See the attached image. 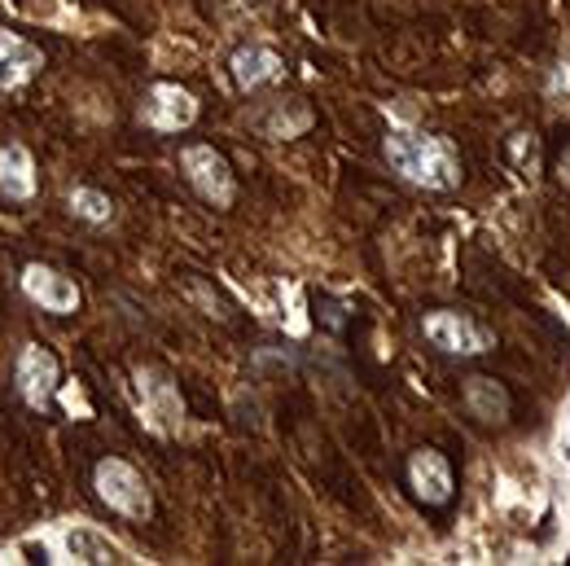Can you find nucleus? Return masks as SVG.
Returning a JSON list of instances; mask_svg holds the SVG:
<instances>
[{"label": "nucleus", "mask_w": 570, "mask_h": 566, "mask_svg": "<svg viewBox=\"0 0 570 566\" xmlns=\"http://www.w3.org/2000/svg\"><path fill=\"white\" fill-rule=\"evenodd\" d=\"M382 154L409 185H422V189H456L461 185V154L448 137L395 128V133H386Z\"/></svg>", "instance_id": "nucleus-1"}, {"label": "nucleus", "mask_w": 570, "mask_h": 566, "mask_svg": "<svg viewBox=\"0 0 570 566\" xmlns=\"http://www.w3.org/2000/svg\"><path fill=\"white\" fill-rule=\"evenodd\" d=\"M92 488L101 496V505H106L110 514H119V518H149V509H154L149 484L141 479V470L128 466V461H119V457L97 461Z\"/></svg>", "instance_id": "nucleus-2"}, {"label": "nucleus", "mask_w": 570, "mask_h": 566, "mask_svg": "<svg viewBox=\"0 0 570 566\" xmlns=\"http://www.w3.org/2000/svg\"><path fill=\"white\" fill-rule=\"evenodd\" d=\"M180 167H185V180L198 189V198H207L212 207H233L237 198V180H233V167L228 158L215 149V145H185L180 149Z\"/></svg>", "instance_id": "nucleus-3"}, {"label": "nucleus", "mask_w": 570, "mask_h": 566, "mask_svg": "<svg viewBox=\"0 0 570 566\" xmlns=\"http://www.w3.org/2000/svg\"><path fill=\"white\" fill-rule=\"evenodd\" d=\"M422 334H426L439 352H448V355H483V352H492V334H488V330H483L474 316L452 312V308L426 312V316H422Z\"/></svg>", "instance_id": "nucleus-4"}, {"label": "nucleus", "mask_w": 570, "mask_h": 566, "mask_svg": "<svg viewBox=\"0 0 570 566\" xmlns=\"http://www.w3.org/2000/svg\"><path fill=\"white\" fill-rule=\"evenodd\" d=\"M13 382H18V396L36 409V413H49L53 409V396H58V382H62V369H58V355L40 343H27L18 352L13 364Z\"/></svg>", "instance_id": "nucleus-5"}, {"label": "nucleus", "mask_w": 570, "mask_h": 566, "mask_svg": "<svg viewBox=\"0 0 570 566\" xmlns=\"http://www.w3.org/2000/svg\"><path fill=\"white\" fill-rule=\"evenodd\" d=\"M198 119V101L180 84H154L141 101V124L154 133H185Z\"/></svg>", "instance_id": "nucleus-6"}, {"label": "nucleus", "mask_w": 570, "mask_h": 566, "mask_svg": "<svg viewBox=\"0 0 570 566\" xmlns=\"http://www.w3.org/2000/svg\"><path fill=\"white\" fill-rule=\"evenodd\" d=\"M22 294H27L31 303H40L45 312H53V316L79 312V285H75L67 273L49 269V264H27V269H22Z\"/></svg>", "instance_id": "nucleus-7"}, {"label": "nucleus", "mask_w": 570, "mask_h": 566, "mask_svg": "<svg viewBox=\"0 0 570 566\" xmlns=\"http://www.w3.org/2000/svg\"><path fill=\"white\" fill-rule=\"evenodd\" d=\"M409 488H413L417 500H426V505H448L452 492H456L452 461L439 448H417L409 457Z\"/></svg>", "instance_id": "nucleus-8"}, {"label": "nucleus", "mask_w": 570, "mask_h": 566, "mask_svg": "<svg viewBox=\"0 0 570 566\" xmlns=\"http://www.w3.org/2000/svg\"><path fill=\"white\" fill-rule=\"evenodd\" d=\"M137 391H141V404L149 413V422L158 430H176L185 418V404H180V391L176 382L163 373V369H137Z\"/></svg>", "instance_id": "nucleus-9"}, {"label": "nucleus", "mask_w": 570, "mask_h": 566, "mask_svg": "<svg viewBox=\"0 0 570 566\" xmlns=\"http://www.w3.org/2000/svg\"><path fill=\"white\" fill-rule=\"evenodd\" d=\"M228 71H233V84L237 88H264V84H277L285 75V62L277 49H268V45H246V49H237L233 53V62H228Z\"/></svg>", "instance_id": "nucleus-10"}, {"label": "nucleus", "mask_w": 570, "mask_h": 566, "mask_svg": "<svg viewBox=\"0 0 570 566\" xmlns=\"http://www.w3.org/2000/svg\"><path fill=\"white\" fill-rule=\"evenodd\" d=\"M40 67H45V53L31 40H22L18 31L0 27V88H22Z\"/></svg>", "instance_id": "nucleus-11"}, {"label": "nucleus", "mask_w": 570, "mask_h": 566, "mask_svg": "<svg viewBox=\"0 0 570 566\" xmlns=\"http://www.w3.org/2000/svg\"><path fill=\"white\" fill-rule=\"evenodd\" d=\"M465 409H470V418H479V422H504L509 418V409H513V400H509V391L500 387L497 378H465Z\"/></svg>", "instance_id": "nucleus-12"}, {"label": "nucleus", "mask_w": 570, "mask_h": 566, "mask_svg": "<svg viewBox=\"0 0 570 566\" xmlns=\"http://www.w3.org/2000/svg\"><path fill=\"white\" fill-rule=\"evenodd\" d=\"M0 194L13 203H27L36 194V163L22 145H4L0 149Z\"/></svg>", "instance_id": "nucleus-13"}, {"label": "nucleus", "mask_w": 570, "mask_h": 566, "mask_svg": "<svg viewBox=\"0 0 570 566\" xmlns=\"http://www.w3.org/2000/svg\"><path fill=\"white\" fill-rule=\"evenodd\" d=\"M71 212L88 224H106L115 215V203L101 194V189H88V185H75L71 189Z\"/></svg>", "instance_id": "nucleus-14"}, {"label": "nucleus", "mask_w": 570, "mask_h": 566, "mask_svg": "<svg viewBox=\"0 0 570 566\" xmlns=\"http://www.w3.org/2000/svg\"><path fill=\"white\" fill-rule=\"evenodd\" d=\"M509 158L518 163L522 176H535L540 172V142H535V133H513L509 137Z\"/></svg>", "instance_id": "nucleus-15"}, {"label": "nucleus", "mask_w": 570, "mask_h": 566, "mask_svg": "<svg viewBox=\"0 0 570 566\" xmlns=\"http://www.w3.org/2000/svg\"><path fill=\"white\" fill-rule=\"evenodd\" d=\"M9 9L22 13V18H31V22H49L62 9V0H9Z\"/></svg>", "instance_id": "nucleus-16"}, {"label": "nucleus", "mask_w": 570, "mask_h": 566, "mask_svg": "<svg viewBox=\"0 0 570 566\" xmlns=\"http://www.w3.org/2000/svg\"><path fill=\"white\" fill-rule=\"evenodd\" d=\"M562 88H570V71H567V67H558V79H553V92H562Z\"/></svg>", "instance_id": "nucleus-17"}, {"label": "nucleus", "mask_w": 570, "mask_h": 566, "mask_svg": "<svg viewBox=\"0 0 570 566\" xmlns=\"http://www.w3.org/2000/svg\"><path fill=\"white\" fill-rule=\"evenodd\" d=\"M562 180L570 185V154H562Z\"/></svg>", "instance_id": "nucleus-18"}, {"label": "nucleus", "mask_w": 570, "mask_h": 566, "mask_svg": "<svg viewBox=\"0 0 570 566\" xmlns=\"http://www.w3.org/2000/svg\"><path fill=\"white\" fill-rule=\"evenodd\" d=\"M567 426H570V413H567Z\"/></svg>", "instance_id": "nucleus-19"}]
</instances>
